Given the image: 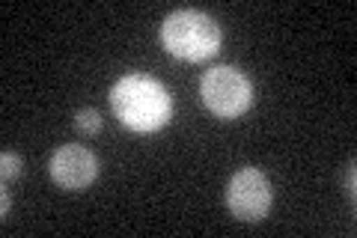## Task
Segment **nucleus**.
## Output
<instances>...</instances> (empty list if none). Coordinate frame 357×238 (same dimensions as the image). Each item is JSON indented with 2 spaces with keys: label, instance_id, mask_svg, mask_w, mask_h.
I'll list each match as a JSON object with an SVG mask.
<instances>
[{
  "label": "nucleus",
  "instance_id": "7ed1b4c3",
  "mask_svg": "<svg viewBox=\"0 0 357 238\" xmlns=\"http://www.w3.org/2000/svg\"><path fill=\"white\" fill-rule=\"evenodd\" d=\"M203 105L220 119H236L253 105V84L250 77L238 72L236 66H218L203 75L199 81Z\"/></svg>",
  "mask_w": 357,
  "mask_h": 238
},
{
  "label": "nucleus",
  "instance_id": "6e6552de",
  "mask_svg": "<svg viewBox=\"0 0 357 238\" xmlns=\"http://www.w3.org/2000/svg\"><path fill=\"white\" fill-rule=\"evenodd\" d=\"M9 214V191H3V200H0V218Z\"/></svg>",
  "mask_w": 357,
  "mask_h": 238
},
{
  "label": "nucleus",
  "instance_id": "39448f33",
  "mask_svg": "<svg viewBox=\"0 0 357 238\" xmlns=\"http://www.w3.org/2000/svg\"><path fill=\"white\" fill-rule=\"evenodd\" d=\"M96 176H98V161L86 146L69 143L51 155V179L66 191H81L93 185Z\"/></svg>",
  "mask_w": 357,
  "mask_h": 238
},
{
  "label": "nucleus",
  "instance_id": "f03ea898",
  "mask_svg": "<svg viewBox=\"0 0 357 238\" xmlns=\"http://www.w3.org/2000/svg\"><path fill=\"white\" fill-rule=\"evenodd\" d=\"M161 42L173 57L199 63V60H208V57L218 54L220 27L203 9H176V13L164 18Z\"/></svg>",
  "mask_w": 357,
  "mask_h": 238
},
{
  "label": "nucleus",
  "instance_id": "423d86ee",
  "mask_svg": "<svg viewBox=\"0 0 357 238\" xmlns=\"http://www.w3.org/2000/svg\"><path fill=\"white\" fill-rule=\"evenodd\" d=\"M75 128L86 134V137H93V134L102 131V113L93 110V107H86V110H77V117H75Z\"/></svg>",
  "mask_w": 357,
  "mask_h": 238
},
{
  "label": "nucleus",
  "instance_id": "f257e3e1",
  "mask_svg": "<svg viewBox=\"0 0 357 238\" xmlns=\"http://www.w3.org/2000/svg\"><path fill=\"white\" fill-rule=\"evenodd\" d=\"M110 107L114 117L131 131H158L164 128L173 117V98L167 93V87L158 77L131 72L119 77L110 89Z\"/></svg>",
  "mask_w": 357,
  "mask_h": 238
},
{
  "label": "nucleus",
  "instance_id": "0eeeda50",
  "mask_svg": "<svg viewBox=\"0 0 357 238\" xmlns=\"http://www.w3.org/2000/svg\"><path fill=\"white\" fill-rule=\"evenodd\" d=\"M0 176H3V182H13V179H18L21 176V158L18 155H13V152H3L0 155Z\"/></svg>",
  "mask_w": 357,
  "mask_h": 238
},
{
  "label": "nucleus",
  "instance_id": "20e7f679",
  "mask_svg": "<svg viewBox=\"0 0 357 238\" xmlns=\"http://www.w3.org/2000/svg\"><path fill=\"white\" fill-rule=\"evenodd\" d=\"M227 206L238 221H262L271 209V182L265 179L262 170L244 167L232 173L227 185Z\"/></svg>",
  "mask_w": 357,
  "mask_h": 238
}]
</instances>
